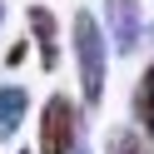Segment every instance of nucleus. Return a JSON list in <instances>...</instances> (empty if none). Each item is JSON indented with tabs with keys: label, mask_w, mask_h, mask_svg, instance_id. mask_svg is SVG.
I'll use <instances>...</instances> for the list:
<instances>
[{
	"label": "nucleus",
	"mask_w": 154,
	"mask_h": 154,
	"mask_svg": "<svg viewBox=\"0 0 154 154\" xmlns=\"http://www.w3.org/2000/svg\"><path fill=\"white\" fill-rule=\"evenodd\" d=\"M25 109H30L25 85H0V139H15V129L25 124Z\"/></svg>",
	"instance_id": "6"
},
{
	"label": "nucleus",
	"mask_w": 154,
	"mask_h": 154,
	"mask_svg": "<svg viewBox=\"0 0 154 154\" xmlns=\"http://www.w3.org/2000/svg\"><path fill=\"white\" fill-rule=\"evenodd\" d=\"M144 144L149 139H144L139 129H124L119 124V129H109V139H104V154H149Z\"/></svg>",
	"instance_id": "7"
},
{
	"label": "nucleus",
	"mask_w": 154,
	"mask_h": 154,
	"mask_svg": "<svg viewBox=\"0 0 154 154\" xmlns=\"http://www.w3.org/2000/svg\"><path fill=\"white\" fill-rule=\"evenodd\" d=\"M20 154H30V149H20Z\"/></svg>",
	"instance_id": "10"
},
{
	"label": "nucleus",
	"mask_w": 154,
	"mask_h": 154,
	"mask_svg": "<svg viewBox=\"0 0 154 154\" xmlns=\"http://www.w3.org/2000/svg\"><path fill=\"white\" fill-rule=\"evenodd\" d=\"M35 154H90L85 144V104L55 90L40 104V124H35Z\"/></svg>",
	"instance_id": "2"
},
{
	"label": "nucleus",
	"mask_w": 154,
	"mask_h": 154,
	"mask_svg": "<svg viewBox=\"0 0 154 154\" xmlns=\"http://www.w3.org/2000/svg\"><path fill=\"white\" fill-rule=\"evenodd\" d=\"M0 25H5V0H0Z\"/></svg>",
	"instance_id": "8"
},
{
	"label": "nucleus",
	"mask_w": 154,
	"mask_h": 154,
	"mask_svg": "<svg viewBox=\"0 0 154 154\" xmlns=\"http://www.w3.org/2000/svg\"><path fill=\"white\" fill-rule=\"evenodd\" d=\"M129 114H134V124H139V134L154 144V60L139 70V80H134V90H129Z\"/></svg>",
	"instance_id": "5"
},
{
	"label": "nucleus",
	"mask_w": 154,
	"mask_h": 154,
	"mask_svg": "<svg viewBox=\"0 0 154 154\" xmlns=\"http://www.w3.org/2000/svg\"><path fill=\"white\" fill-rule=\"evenodd\" d=\"M144 40H149V45H154V25H149V35H144Z\"/></svg>",
	"instance_id": "9"
},
{
	"label": "nucleus",
	"mask_w": 154,
	"mask_h": 154,
	"mask_svg": "<svg viewBox=\"0 0 154 154\" xmlns=\"http://www.w3.org/2000/svg\"><path fill=\"white\" fill-rule=\"evenodd\" d=\"M104 35H109L114 55H134L139 50V40L149 35L139 0H104Z\"/></svg>",
	"instance_id": "3"
},
{
	"label": "nucleus",
	"mask_w": 154,
	"mask_h": 154,
	"mask_svg": "<svg viewBox=\"0 0 154 154\" xmlns=\"http://www.w3.org/2000/svg\"><path fill=\"white\" fill-rule=\"evenodd\" d=\"M25 25H30V45L40 50V70L55 75V65H60V20H55V10L50 5H30Z\"/></svg>",
	"instance_id": "4"
},
{
	"label": "nucleus",
	"mask_w": 154,
	"mask_h": 154,
	"mask_svg": "<svg viewBox=\"0 0 154 154\" xmlns=\"http://www.w3.org/2000/svg\"><path fill=\"white\" fill-rule=\"evenodd\" d=\"M70 40H75V70H80V100H85V109H100L104 75H109V35L90 10H80L70 25Z\"/></svg>",
	"instance_id": "1"
}]
</instances>
